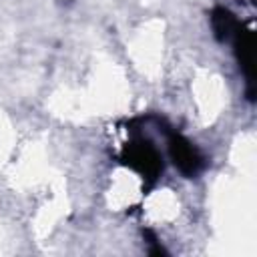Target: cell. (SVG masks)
Returning a JSON list of instances; mask_svg holds the SVG:
<instances>
[{"instance_id": "6da1fadb", "label": "cell", "mask_w": 257, "mask_h": 257, "mask_svg": "<svg viewBox=\"0 0 257 257\" xmlns=\"http://www.w3.org/2000/svg\"><path fill=\"white\" fill-rule=\"evenodd\" d=\"M120 161L131 169H135L149 183L157 181L163 173V159L159 151L149 141H143V139L128 143L120 155Z\"/></svg>"}, {"instance_id": "277c9868", "label": "cell", "mask_w": 257, "mask_h": 257, "mask_svg": "<svg viewBox=\"0 0 257 257\" xmlns=\"http://www.w3.org/2000/svg\"><path fill=\"white\" fill-rule=\"evenodd\" d=\"M237 26H239V22H237L235 14L229 8L219 6L211 12V28H213V34H215L217 40H221V42L229 40Z\"/></svg>"}, {"instance_id": "7a4b0ae2", "label": "cell", "mask_w": 257, "mask_h": 257, "mask_svg": "<svg viewBox=\"0 0 257 257\" xmlns=\"http://www.w3.org/2000/svg\"><path fill=\"white\" fill-rule=\"evenodd\" d=\"M167 147H169V157L173 161V165L179 169L181 175L185 177H195L205 161H203V155L199 153V149L189 141L185 139L183 135L179 133H169V139H167Z\"/></svg>"}, {"instance_id": "3957f363", "label": "cell", "mask_w": 257, "mask_h": 257, "mask_svg": "<svg viewBox=\"0 0 257 257\" xmlns=\"http://www.w3.org/2000/svg\"><path fill=\"white\" fill-rule=\"evenodd\" d=\"M233 46H235V54L239 60V68L243 70L245 78H247V88H249V98H253V58H255V38H253V30L245 28L243 24H239L233 32Z\"/></svg>"}]
</instances>
